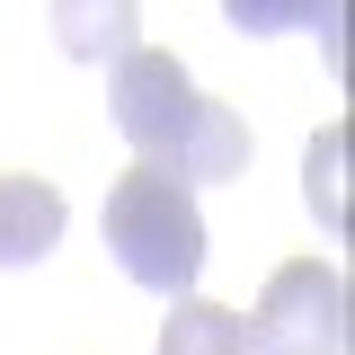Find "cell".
<instances>
[{"instance_id":"1","label":"cell","mask_w":355,"mask_h":355,"mask_svg":"<svg viewBox=\"0 0 355 355\" xmlns=\"http://www.w3.org/2000/svg\"><path fill=\"white\" fill-rule=\"evenodd\" d=\"M107 258L125 266L142 293H169L187 302V284L205 275V214H196V187H178L169 169H142L133 160L107 187Z\"/></svg>"},{"instance_id":"2","label":"cell","mask_w":355,"mask_h":355,"mask_svg":"<svg viewBox=\"0 0 355 355\" xmlns=\"http://www.w3.org/2000/svg\"><path fill=\"white\" fill-rule=\"evenodd\" d=\"M355 311H347V275L320 258H284L266 275L258 311H249V355H347Z\"/></svg>"},{"instance_id":"3","label":"cell","mask_w":355,"mask_h":355,"mask_svg":"<svg viewBox=\"0 0 355 355\" xmlns=\"http://www.w3.org/2000/svg\"><path fill=\"white\" fill-rule=\"evenodd\" d=\"M107 107H116V133L142 151V169H169V178H178V151H187L196 107H205V89L187 80V62L160 53V44H133L125 62H116Z\"/></svg>"},{"instance_id":"4","label":"cell","mask_w":355,"mask_h":355,"mask_svg":"<svg viewBox=\"0 0 355 355\" xmlns=\"http://www.w3.org/2000/svg\"><path fill=\"white\" fill-rule=\"evenodd\" d=\"M62 240V196L44 178H0V266H36Z\"/></svg>"},{"instance_id":"5","label":"cell","mask_w":355,"mask_h":355,"mask_svg":"<svg viewBox=\"0 0 355 355\" xmlns=\"http://www.w3.org/2000/svg\"><path fill=\"white\" fill-rule=\"evenodd\" d=\"M240 169H249V125H240V107L205 98V107H196V133H187V151H178V187H231Z\"/></svg>"},{"instance_id":"6","label":"cell","mask_w":355,"mask_h":355,"mask_svg":"<svg viewBox=\"0 0 355 355\" xmlns=\"http://www.w3.org/2000/svg\"><path fill=\"white\" fill-rule=\"evenodd\" d=\"M160 355H249V320H240L231 302H205V293H187V302H169Z\"/></svg>"},{"instance_id":"7","label":"cell","mask_w":355,"mask_h":355,"mask_svg":"<svg viewBox=\"0 0 355 355\" xmlns=\"http://www.w3.org/2000/svg\"><path fill=\"white\" fill-rule=\"evenodd\" d=\"M302 187H311V214L329 222V231H347V125H320L302 151Z\"/></svg>"},{"instance_id":"8","label":"cell","mask_w":355,"mask_h":355,"mask_svg":"<svg viewBox=\"0 0 355 355\" xmlns=\"http://www.w3.org/2000/svg\"><path fill=\"white\" fill-rule=\"evenodd\" d=\"M53 27H62V44H71V53H107V71H116V62L133 53V0H107V9H62Z\"/></svg>"}]
</instances>
